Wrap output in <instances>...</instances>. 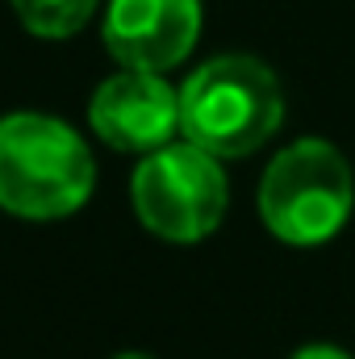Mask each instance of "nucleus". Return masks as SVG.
I'll return each mask as SVG.
<instances>
[{"mask_svg": "<svg viewBox=\"0 0 355 359\" xmlns=\"http://www.w3.org/2000/svg\"><path fill=\"white\" fill-rule=\"evenodd\" d=\"M284 121V88L255 55H217L180 88V134L217 159H247Z\"/></svg>", "mask_w": 355, "mask_h": 359, "instance_id": "nucleus-1", "label": "nucleus"}, {"mask_svg": "<svg viewBox=\"0 0 355 359\" xmlns=\"http://www.w3.org/2000/svg\"><path fill=\"white\" fill-rule=\"evenodd\" d=\"M92 184L96 163L67 121L46 113L0 117V209L55 222L88 201Z\"/></svg>", "mask_w": 355, "mask_h": 359, "instance_id": "nucleus-2", "label": "nucleus"}, {"mask_svg": "<svg viewBox=\"0 0 355 359\" xmlns=\"http://www.w3.org/2000/svg\"><path fill=\"white\" fill-rule=\"evenodd\" d=\"M355 209L347 155L326 138L288 142L260 180V217L267 234L288 247H322L343 234Z\"/></svg>", "mask_w": 355, "mask_h": 359, "instance_id": "nucleus-3", "label": "nucleus"}, {"mask_svg": "<svg viewBox=\"0 0 355 359\" xmlns=\"http://www.w3.org/2000/svg\"><path fill=\"white\" fill-rule=\"evenodd\" d=\"M138 222L163 243H201L209 238L230 205V184L222 159L196 142H168L134 168L130 180Z\"/></svg>", "mask_w": 355, "mask_h": 359, "instance_id": "nucleus-4", "label": "nucleus"}, {"mask_svg": "<svg viewBox=\"0 0 355 359\" xmlns=\"http://www.w3.org/2000/svg\"><path fill=\"white\" fill-rule=\"evenodd\" d=\"M88 121L96 138L126 155H151L180 134V88L155 72L121 67L92 92Z\"/></svg>", "mask_w": 355, "mask_h": 359, "instance_id": "nucleus-5", "label": "nucleus"}, {"mask_svg": "<svg viewBox=\"0 0 355 359\" xmlns=\"http://www.w3.org/2000/svg\"><path fill=\"white\" fill-rule=\"evenodd\" d=\"M105 50L130 72H172L201 38V0H109Z\"/></svg>", "mask_w": 355, "mask_h": 359, "instance_id": "nucleus-6", "label": "nucleus"}, {"mask_svg": "<svg viewBox=\"0 0 355 359\" xmlns=\"http://www.w3.org/2000/svg\"><path fill=\"white\" fill-rule=\"evenodd\" d=\"M17 21L38 38H72L88 25L96 0H8Z\"/></svg>", "mask_w": 355, "mask_h": 359, "instance_id": "nucleus-7", "label": "nucleus"}, {"mask_svg": "<svg viewBox=\"0 0 355 359\" xmlns=\"http://www.w3.org/2000/svg\"><path fill=\"white\" fill-rule=\"evenodd\" d=\"M288 359H351V355L335 343H309V347H297Z\"/></svg>", "mask_w": 355, "mask_h": 359, "instance_id": "nucleus-8", "label": "nucleus"}, {"mask_svg": "<svg viewBox=\"0 0 355 359\" xmlns=\"http://www.w3.org/2000/svg\"><path fill=\"white\" fill-rule=\"evenodd\" d=\"M113 359H155V355H142V351H121V355H113Z\"/></svg>", "mask_w": 355, "mask_h": 359, "instance_id": "nucleus-9", "label": "nucleus"}]
</instances>
